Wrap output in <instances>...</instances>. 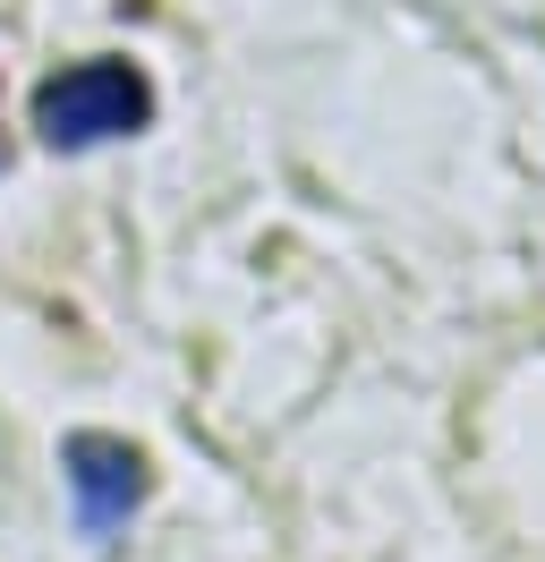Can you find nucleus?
Segmentation results:
<instances>
[{"label": "nucleus", "mask_w": 545, "mask_h": 562, "mask_svg": "<svg viewBox=\"0 0 545 562\" xmlns=\"http://www.w3.org/2000/svg\"><path fill=\"white\" fill-rule=\"evenodd\" d=\"M26 128L52 154H94V145L145 137L154 128V77L120 60V52H94V60H68L26 94Z\"/></svg>", "instance_id": "1"}, {"label": "nucleus", "mask_w": 545, "mask_h": 562, "mask_svg": "<svg viewBox=\"0 0 545 562\" xmlns=\"http://www.w3.org/2000/svg\"><path fill=\"white\" fill-rule=\"evenodd\" d=\"M60 486H68V512H77V537H86V546H111V537L136 520L154 469H145V452H136L129 435L77 426L60 443Z\"/></svg>", "instance_id": "2"}]
</instances>
